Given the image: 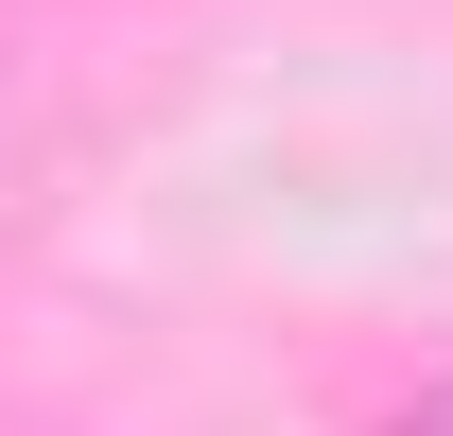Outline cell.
<instances>
[{
  "label": "cell",
  "mask_w": 453,
  "mask_h": 436,
  "mask_svg": "<svg viewBox=\"0 0 453 436\" xmlns=\"http://www.w3.org/2000/svg\"><path fill=\"white\" fill-rule=\"evenodd\" d=\"M384 436H453V384H418V401H401V419Z\"/></svg>",
  "instance_id": "obj_1"
}]
</instances>
